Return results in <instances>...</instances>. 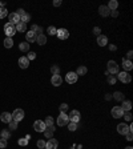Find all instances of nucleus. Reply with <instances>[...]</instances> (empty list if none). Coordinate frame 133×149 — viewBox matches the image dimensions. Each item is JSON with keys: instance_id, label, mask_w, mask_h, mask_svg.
I'll return each instance as SVG.
<instances>
[{"instance_id": "1", "label": "nucleus", "mask_w": 133, "mask_h": 149, "mask_svg": "<svg viewBox=\"0 0 133 149\" xmlns=\"http://www.w3.org/2000/svg\"><path fill=\"white\" fill-rule=\"evenodd\" d=\"M106 67H108V69H106V72L109 73V75H117L118 72H120V68H118V64L116 63L114 60H109L108 61V64H106Z\"/></svg>"}, {"instance_id": "2", "label": "nucleus", "mask_w": 133, "mask_h": 149, "mask_svg": "<svg viewBox=\"0 0 133 149\" xmlns=\"http://www.w3.org/2000/svg\"><path fill=\"white\" fill-rule=\"evenodd\" d=\"M117 77H118V80L121 81V83H124V84H128V83H130V81H132V76L129 75V72H125V71L118 72L117 73Z\"/></svg>"}, {"instance_id": "3", "label": "nucleus", "mask_w": 133, "mask_h": 149, "mask_svg": "<svg viewBox=\"0 0 133 149\" xmlns=\"http://www.w3.org/2000/svg\"><path fill=\"white\" fill-rule=\"evenodd\" d=\"M11 116H12V120H13V121L20 122L21 120L24 119V111H23V109H19V108H17V109H15V111L12 112Z\"/></svg>"}, {"instance_id": "4", "label": "nucleus", "mask_w": 133, "mask_h": 149, "mask_svg": "<svg viewBox=\"0 0 133 149\" xmlns=\"http://www.w3.org/2000/svg\"><path fill=\"white\" fill-rule=\"evenodd\" d=\"M4 33H5V36H7V37H12V36L16 33L15 25H13V24H11V23H7L5 25H4Z\"/></svg>"}, {"instance_id": "5", "label": "nucleus", "mask_w": 133, "mask_h": 149, "mask_svg": "<svg viewBox=\"0 0 133 149\" xmlns=\"http://www.w3.org/2000/svg\"><path fill=\"white\" fill-rule=\"evenodd\" d=\"M57 122V125L59 126H65V125H68V122H69V117L67 113H60L59 115V117H57L56 120Z\"/></svg>"}, {"instance_id": "6", "label": "nucleus", "mask_w": 133, "mask_h": 149, "mask_svg": "<svg viewBox=\"0 0 133 149\" xmlns=\"http://www.w3.org/2000/svg\"><path fill=\"white\" fill-rule=\"evenodd\" d=\"M110 115H112V117H114V119H121L122 115H124V111H122L121 107H113L112 108V111H110Z\"/></svg>"}, {"instance_id": "7", "label": "nucleus", "mask_w": 133, "mask_h": 149, "mask_svg": "<svg viewBox=\"0 0 133 149\" xmlns=\"http://www.w3.org/2000/svg\"><path fill=\"white\" fill-rule=\"evenodd\" d=\"M79 79V76L76 75V72H68L65 75V81L68 83V84H75Z\"/></svg>"}, {"instance_id": "8", "label": "nucleus", "mask_w": 133, "mask_h": 149, "mask_svg": "<svg viewBox=\"0 0 133 149\" xmlns=\"http://www.w3.org/2000/svg\"><path fill=\"white\" fill-rule=\"evenodd\" d=\"M33 129L36 130V132H44V130L47 129V125L44 124V121H41V120H36V121L33 122Z\"/></svg>"}, {"instance_id": "9", "label": "nucleus", "mask_w": 133, "mask_h": 149, "mask_svg": "<svg viewBox=\"0 0 133 149\" xmlns=\"http://www.w3.org/2000/svg\"><path fill=\"white\" fill-rule=\"evenodd\" d=\"M56 36L60 39V40H65V39L69 37V32L67 28H60V29H57Z\"/></svg>"}, {"instance_id": "10", "label": "nucleus", "mask_w": 133, "mask_h": 149, "mask_svg": "<svg viewBox=\"0 0 133 149\" xmlns=\"http://www.w3.org/2000/svg\"><path fill=\"white\" fill-rule=\"evenodd\" d=\"M69 121H72V122H79L80 121V112L76 111V109H73V111L69 112Z\"/></svg>"}, {"instance_id": "11", "label": "nucleus", "mask_w": 133, "mask_h": 149, "mask_svg": "<svg viewBox=\"0 0 133 149\" xmlns=\"http://www.w3.org/2000/svg\"><path fill=\"white\" fill-rule=\"evenodd\" d=\"M51 84H52L53 87H60V85L63 84V77H61L60 75H53V76L51 77Z\"/></svg>"}, {"instance_id": "12", "label": "nucleus", "mask_w": 133, "mask_h": 149, "mask_svg": "<svg viewBox=\"0 0 133 149\" xmlns=\"http://www.w3.org/2000/svg\"><path fill=\"white\" fill-rule=\"evenodd\" d=\"M128 132H129V126L126 125L125 122H121V124H118V125H117V133L122 134V136H125Z\"/></svg>"}, {"instance_id": "13", "label": "nucleus", "mask_w": 133, "mask_h": 149, "mask_svg": "<svg viewBox=\"0 0 133 149\" xmlns=\"http://www.w3.org/2000/svg\"><path fill=\"white\" fill-rule=\"evenodd\" d=\"M57 146H59V141L53 137L45 142V149H57Z\"/></svg>"}, {"instance_id": "14", "label": "nucleus", "mask_w": 133, "mask_h": 149, "mask_svg": "<svg viewBox=\"0 0 133 149\" xmlns=\"http://www.w3.org/2000/svg\"><path fill=\"white\" fill-rule=\"evenodd\" d=\"M8 20H9V23L13 24V25H16V24L20 21V16L16 13V12H12V13H9L8 15Z\"/></svg>"}, {"instance_id": "15", "label": "nucleus", "mask_w": 133, "mask_h": 149, "mask_svg": "<svg viewBox=\"0 0 133 149\" xmlns=\"http://www.w3.org/2000/svg\"><path fill=\"white\" fill-rule=\"evenodd\" d=\"M122 68L125 72H129L133 69V64H132V60H128V59H122Z\"/></svg>"}, {"instance_id": "16", "label": "nucleus", "mask_w": 133, "mask_h": 149, "mask_svg": "<svg viewBox=\"0 0 133 149\" xmlns=\"http://www.w3.org/2000/svg\"><path fill=\"white\" fill-rule=\"evenodd\" d=\"M17 64H19V67H20L21 69H27L28 67H29V60H28L25 56H23V57H19Z\"/></svg>"}, {"instance_id": "17", "label": "nucleus", "mask_w": 133, "mask_h": 149, "mask_svg": "<svg viewBox=\"0 0 133 149\" xmlns=\"http://www.w3.org/2000/svg\"><path fill=\"white\" fill-rule=\"evenodd\" d=\"M0 120L4 122V124H9L12 121V116L9 112H3L1 115H0Z\"/></svg>"}, {"instance_id": "18", "label": "nucleus", "mask_w": 133, "mask_h": 149, "mask_svg": "<svg viewBox=\"0 0 133 149\" xmlns=\"http://www.w3.org/2000/svg\"><path fill=\"white\" fill-rule=\"evenodd\" d=\"M99 13H100V16L106 17V16L110 15V9L106 7V5H100V7H99Z\"/></svg>"}, {"instance_id": "19", "label": "nucleus", "mask_w": 133, "mask_h": 149, "mask_svg": "<svg viewBox=\"0 0 133 149\" xmlns=\"http://www.w3.org/2000/svg\"><path fill=\"white\" fill-rule=\"evenodd\" d=\"M55 129H56V128H55V126H47V129L44 130V132H43V133H44V136H45V138H52L53 137V133H55Z\"/></svg>"}, {"instance_id": "20", "label": "nucleus", "mask_w": 133, "mask_h": 149, "mask_svg": "<svg viewBox=\"0 0 133 149\" xmlns=\"http://www.w3.org/2000/svg\"><path fill=\"white\" fill-rule=\"evenodd\" d=\"M97 44H99L100 47L108 45V37H106L105 35H100V36H97Z\"/></svg>"}, {"instance_id": "21", "label": "nucleus", "mask_w": 133, "mask_h": 149, "mask_svg": "<svg viewBox=\"0 0 133 149\" xmlns=\"http://www.w3.org/2000/svg\"><path fill=\"white\" fill-rule=\"evenodd\" d=\"M25 39H27V43H28V44H31V43H35V41H36V33H35V32H32V31H29V32H27Z\"/></svg>"}, {"instance_id": "22", "label": "nucleus", "mask_w": 133, "mask_h": 149, "mask_svg": "<svg viewBox=\"0 0 133 149\" xmlns=\"http://www.w3.org/2000/svg\"><path fill=\"white\" fill-rule=\"evenodd\" d=\"M121 108L124 112H130V109H132V101L130 100H124Z\"/></svg>"}, {"instance_id": "23", "label": "nucleus", "mask_w": 133, "mask_h": 149, "mask_svg": "<svg viewBox=\"0 0 133 149\" xmlns=\"http://www.w3.org/2000/svg\"><path fill=\"white\" fill-rule=\"evenodd\" d=\"M15 29H16V32H25L27 31V24L25 23H23V21H19V23L15 25Z\"/></svg>"}, {"instance_id": "24", "label": "nucleus", "mask_w": 133, "mask_h": 149, "mask_svg": "<svg viewBox=\"0 0 133 149\" xmlns=\"http://www.w3.org/2000/svg\"><path fill=\"white\" fill-rule=\"evenodd\" d=\"M112 99H114L116 101H124L125 100V97H124V93L122 92H114L113 95H112Z\"/></svg>"}, {"instance_id": "25", "label": "nucleus", "mask_w": 133, "mask_h": 149, "mask_svg": "<svg viewBox=\"0 0 133 149\" xmlns=\"http://www.w3.org/2000/svg\"><path fill=\"white\" fill-rule=\"evenodd\" d=\"M36 43H37L39 45H44V44H45L47 43V36L45 35H37V36H36Z\"/></svg>"}, {"instance_id": "26", "label": "nucleus", "mask_w": 133, "mask_h": 149, "mask_svg": "<svg viewBox=\"0 0 133 149\" xmlns=\"http://www.w3.org/2000/svg\"><path fill=\"white\" fill-rule=\"evenodd\" d=\"M106 7L109 8L110 11H116V9H117V7H118V1H117V0H110Z\"/></svg>"}, {"instance_id": "27", "label": "nucleus", "mask_w": 133, "mask_h": 149, "mask_svg": "<svg viewBox=\"0 0 133 149\" xmlns=\"http://www.w3.org/2000/svg\"><path fill=\"white\" fill-rule=\"evenodd\" d=\"M19 49L21 51V52H29V44L27 41L19 43Z\"/></svg>"}, {"instance_id": "28", "label": "nucleus", "mask_w": 133, "mask_h": 149, "mask_svg": "<svg viewBox=\"0 0 133 149\" xmlns=\"http://www.w3.org/2000/svg\"><path fill=\"white\" fill-rule=\"evenodd\" d=\"M88 72V68L87 67H84V65H81V67H79L76 71V75L77 76H84V75H87Z\"/></svg>"}, {"instance_id": "29", "label": "nucleus", "mask_w": 133, "mask_h": 149, "mask_svg": "<svg viewBox=\"0 0 133 149\" xmlns=\"http://www.w3.org/2000/svg\"><path fill=\"white\" fill-rule=\"evenodd\" d=\"M0 137L8 141V138H11V132H9L8 129H3L1 132H0Z\"/></svg>"}, {"instance_id": "30", "label": "nucleus", "mask_w": 133, "mask_h": 149, "mask_svg": "<svg viewBox=\"0 0 133 149\" xmlns=\"http://www.w3.org/2000/svg\"><path fill=\"white\" fill-rule=\"evenodd\" d=\"M116 81H117V77L113 76V75H108V76H106V83L109 85H114Z\"/></svg>"}, {"instance_id": "31", "label": "nucleus", "mask_w": 133, "mask_h": 149, "mask_svg": "<svg viewBox=\"0 0 133 149\" xmlns=\"http://www.w3.org/2000/svg\"><path fill=\"white\" fill-rule=\"evenodd\" d=\"M31 31H32V32H35V33H36V36L43 33V28L39 27V25H36V24H33V25L31 27Z\"/></svg>"}, {"instance_id": "32", "label": "nucleus", "mask_w": 133, "mask_h": 149, "mask_svg": "<svg viewBox=\"0 0 133 149\" xmlns=\"http://www.w3.org/2000/svg\"><path fill=\"white\" fill-rule=\"evenodd\" d=\"M4 47H5V48H12V47H13V40H12V37L4 39Z\"/></svg>"}, {"instance_id": "33", "label": "nucleus", "mask_w": 133, "mask_h": 149, "mask_svg": "<svg viewBox=\"0 0 133 149\" xmlns=\"http://www.w3.org/2000/svg\"><path fill=\"white\" fill-rule=\"evenodd\" d=\"M77 128H79V125H77V122H68V129L71 130V132H76Z\"/></svg>"}, {"instance_id": "34", "label": "nucleus", "mask_w": 133, "mask_h": 149, "mask_svg": "<svg viewBox=\"0 0 133 149\" xmlns=\"http://www.w3.org/2000/svg\"><path fill=\"white\" fill-rule=\"evenodd\" d=\"M53 122H55V120H53L52 116H48V117H45V120H44V124H45L47 126H52Z\"/></svg>"}, {"instance_id": "35", "label": "nucleus", "mask_w": 133, "mask_h": 149, "mask_svg": "<svg viewBox=\"0 0 133 149\" xmlns=\"http://www.w3.org/2000/svg\"><path fill=\"white\" fill-rule=\"evenodd\" d=\"M68 104L67 103H61L60 104V107H59V111H60V113H65V112L68 111Z\"/></svg>"}, {"instance_id": "36", "label": "nucleus", "mask_w": 133, "mask_h": 149, "mask_svg": "<svg viewBox=\"0 0 133 149\" xmlns=\"http://www.w3.org/2000/svg\"><path fill=\"white\" fill-rule=\"evenodd\" d=\"M8 16V9L5 7H1L0 8V19H4Z\"/></svg>"}, {"instance_id": "37", "label": "nucleus", "mask_w": 133, "mask_h": 149, "mask_svg": "<svg viewBox=\"0 0 133 149\" xmlns=\"http://www.w3.org/2000/svg\"><path fill=\"white\" fill-rule=\"evenodd\" d=\"M31 20V15L29 13H24V15L20 16V21H23V23L27 24V21H29Z\"/></svg>"}, {"instance_id": "38", "label": "nucleus", "mask_w": 133, "mask_h": 149, "mask_svg": "<svg viewBox=\"0 0 133 149\" xmlns=\"http://www.w3.org/2000/svg\"><path fill=\"white\" fill-rule=\"evenodd\" d=\"M51 73L52 75H60V68L57 65H52L51 67Z\"/></svg>"}, {"instance_id": "39", "label": "nucleus", "mask_w": 133, "mask_h": 149, "mask_svg": "<svg viewBox=\"0 0 133 149\" xmlns=\"http://www.w3.org/2000/svg\"><path fill=\"white\" fill-rule=\"evenodd\" d=\"M122 117L125 119V121H132V119H133V116H132V113H130V112H124Z\"/></svg>"}, {"instance_id": "40", "label": "nucleus", "mask_w": 133, "mask_h": 149, "mask_svg": "<svg viewBox=\"0 0 133 149\" xmlns=\"http://www.w3.org/2000/svg\"><path fill=\"white\" fill-rule=\"evenodd\" d=\"M47 32H48V35H51V36H53V35H56L57 32V28H55L53 25H51V27H48V29H47Z\"/></svg>"}, {"instance_id": "41", "label": "nucleus", "mask_w": 133, "mask_h": 149, "mask_svg": "<svg viewBox=\"0 0 133 149\" xmlns=\"http://www.w3.org/2000/svg\"><path fill=\"white\" fill-rule=\"evenodd\" d=\"M17 144H19L20 146H27V145H28V140H27L25 137L19 138V141H17Z\"/></svg>"}, {"instance_id": "42", "label": "nucleus", "mask_w": 133, "mask_h": 149, "mask_svg": "<svg viewBox=\"0 0 133 149\" xmlns=\"http://www.w3.org/2000/svg\"><path fill=\"white\" fill-rule=\"evenodd\" d=\"M45 142L47 141H44V140H39V141L36 142V145H37L39 149H45Z\"/></svg>"}, {"instance_id": "43", "label": "nucleus", "mask_w": 133, "mask_h": 149, "mask_svg": "<svg viewBox=\"0 0 133 149\" xmlns=\"http://www.w3.org/2000/svg\"><path fill=\"white\" fill-rule=\"evenodd\" d=\"M17 124H19V122H16V121H13V120H12V121L8 124V125H9V129H11V130H15L16 128H17Z\"/></svg>"}, {"instance_id": "44", "label": "nucleus", "mask_w": 133, "mask_h": 149, "mask_svg": "<svg viewBox=\"0 0 133 149\" xmlns=\"http://www.w3.org/2000/svg\"><path fill=\"white\" fill-rule=\"evenodd\" d=\"M25 57L28 59L29 61H31V60H35V59H36V53H35V52H29V53Z\"/></svg>"}, {"instance_id": "45", "label": "nucleus", "mask_w": 133, "mask_h": 149, "mask_svg": "<svg viewBox=\"0 0 133 149\" xmlns=\"http://www.w3.org/2000/svg\"><path fill=\"white\" fill-rule=\"evenodd\" d=\"M7 146V140H4V138H0V148L4 149Z\"/></svg>"}, {"instance_id": "46", "label": "nucleus", "mask_w": 133, "mask_h": 149, "mask_svg": "<svg viewBox=\"0 0 133 149\" xmlns=\"http://www.w3.org/2000/svg\"><path fill=\"white\" fill-rule=\"evenodd\" d=\"M125 137H126L128 141H132V140H133V132H130V130H129V132L125 134Z\"/></svg>"}, {"instance_id": "47", "label": "nucleus", "mask_w": 133, "mask_h": 149, "mask_svg": "<svg viewBox=\"0 0 133 149\" xmlns=\"http://www.w3.org/2000/svg\"><path fill=\"white\" fill-rule=\"evenodd\" d=\"M100 32H101V29H100V27H95L93 28V35H96V36H100Z\"/></svg>"}, {"instance_id": "48", "label": "nucleus", "mask_w": 133, "mask_h": 149, "mask_svg": "<svg viewBox=\"0 0 133 149\" xmlns=\"http://www.w3.org/2000/svg\"><path fill=\"white\" fill-rule=\"evenodd\" d=\"M110 16H112V17H117V16H118L117 9H116V11H110Z\"/></svg>"}, {"instance_id": "49", "label": "nucleus", "mask_w": 133, "mask_h": 149, "mask_svg": "<svg viewBox=\"0 0 133 149\" xmlns=\"http://www.w3.org/2000/svg\"><path fill=\"white\" fill-rule=\"evenodd\" d=\"M126 57H128V60H130V59L133 57V51H128V53H126Z\"/></svg>"}, {"instance_id": "50", "label": "nucleus", "mask_w": 133, "mask_h": 149, "mask_svg": "<svg viewBox=\"0 0 133 149\" xmlns=\"http://www.w3.org/2000/svg\"><path fill=\"white\" fill-rule=\"evenodd\" d=\"M53 5H55V7H60V5H61V0H55V1H53Z\"/></svg>"}, {"instance_id": "51", "label": "nucleus", "mask_w": 133, "mask_h": 149, "mask_svg": "<svg viewBox=\"0 0 133 149\" xmlns=\"http://www.w3.org/2000/svg\"><path fill=\"white\" fill-rule=\"evenodd\" d=\"M16 13H17V15H19V16H21V15H24L25 12H24V9H23V8H19V9H17V12H16Z\"/></svg>"}, {"instance_id": "52", "label": "nucleus", "mask_w": 133, "mask_h": 149, "mask_svg": "<svg viewBox=\"0 0 133 149\" xmlns=\"http://www.w3.org/2000/svg\"><path fill=\"white\" fill-rule=\"evenodd\" d=\"M109 49H110V51H117V47L114 45V44H110V45H109Z\"/></svg>"}, {"instance_id": "53", "label": "nucleus", "mask_w": 133, "mask_h": 149, "mask_svg": "<svg viewBox=\"0 0 133 149\" xmlns=\"http://www.w3.org/2000/svg\"><path fill=\"white\" fill-rule=\"evenodd\" d=\"M105 100H106V101L112 100V95H110V93H106V95H105Z\"/></svg>"}, {"instance_id": "54", "label": "nucleus", "mask_w": 133, "mask_h": 149, "mask_svg": "<svg viewBox=\"0 0 133 149\" xmlns=\"http://www.w3.org/2000/svg\"><path fill=\"white\" fill-rule=\"evenodd\" d=\"M1 7H4V3H3V1H0V8H1Z\"/></svg>"}, {"instance_id": "55", "label": "nucleus", "mask_w": 133, "mask_h": 149, "mask_svg": "<svg viewBox=\"0 0 133 149\" xmlns=\"http://www.w3.org/2000/svg\"><path fill=\"white\" fill-rule=\"evenodd\" d=\"M125 149H133V148H132V146H126Z\"/></svg>"}]
</instances>
